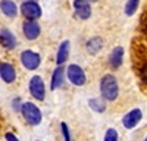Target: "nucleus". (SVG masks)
<instances>
[{
  "label": "nucleus",
  "instance_id": "obj_14",
  "mask_svg": "<svg viewBox=\"0 0 147 141\" xmlns=\"http://www.w3.org/2000/svg\"><path fill=\"white\" fill-rule=\"evenodd\" d=\"M68 54H69V41H63L60 44L59 50H57V57H56V63L59 66H62L66 59H68Z\"/></svg>",
  "mask_w": 147,
  "mask_h": 141
},
{
  "label": "nucleus",
  "instance_id": "obj_8",
  "mask_svg": "<svg viewBox=\"0 0 147 141\" xmlns=\"http://www.w3.org/2000/svg\"><path fill=\"white\" fill-rule=\"evenodd\" d=\"M141 110L140 109H132L129 110L125 116H124V119H122V124H124V126L127 129H132V128H136L138 125V122L141 121Z\"/></svg>",
  "mask_w": 147,
  "mask_h": 141
},
{
  "label": "nucleus",
  "instance_id": "obj_9",
  "mask_svg": "<svg viewBox=\"0 0 147 141\" xmlns=\"http://www.w3.org/2000/svg\"><path fill=\"white\" fill-rule=\"evenodd\" d=\"M22 31H24V35L28 38V40H35L37 37L40 35V25L34 21H25L22 25Z\"/></svg>",
  "mask_w": 147,
  "mask_h": 141
},
{
  "label": "nucleus",
  "instance_id": "obj_3",
  "mask_svg": "<svg viewBox=\"0 0 147 141\" xmlns=\"http://www.w3.org/2000/svg\"><path fill=\"white\" fill-rule=\"evenodd\" d=\"M66 75H68V79L72 82L74 85H84L85 84V81H87V77H85V72L82 70L81 66L78 65H69L68 66V70H66Z\"/></svg>",
  "mask_w": 147,
  "mask_h": 141
},
{
  "label": "nucleus",
  "instance_id": "obj_22",
  "mask_svg": "<svg viewBox=\"0 0 147 141\" xmlns=\"http://www.w3.org/2000/svg\"><path fill=\"white\" fill-rule=\"evenodd\" d=\"M5 138H6V141H18V138L12 134V132H6V134H5Z\"/></svg>",
  "mask_w": 147,
  "mask_h": 141
},
{
  "label": "nucleus",
  "instance_id": "obj_17",
  "mask_svg": "<svg viewBox=\"0 0 147 141\" xmlns=\"http://www.w3.org/2000/svg\"><path fill=\"white\" fill-rule=\"evenodd\" d=\"M88 106L97 113H103L106 110V103L102 99H90L88 100Z\"/></svg>",
  "mask_w": 147,
  "mask_h": 141
},
{
  "label": "nucleus",
  "instance_id": "obj_24",
  "mask_svg": "<svg viewBox=\"0 0 147 141\" xmlns=\"http://www.w3.org/2000/svg\"><path fill=\"white\" fill-rule=\"evenodd\" d=\"M144 141H147V137H146V140H144Z\"/></svg>",
  "mask_w": 147,
  "mask_h": 141
},
{
  "label": "nucleus",
  "instance_id": "obj_13",
  "mask_svg": "<svg viewBox=\"0 0 147 141\" xmlns=\"http://www.w3.org/2000/svg\"><path fill=\"white\" fill-rule=\"evenodd\" d=\"M85 47H87V52L90 54H97L102 49H103V40L100 37H93L87 41V44H85Z\"/></svg>",
  "mask_w": 147,
  "mask_h": 141
},
{
  "label": "nucleus",
  "instance_id": "obj_11",
  "mask_svg": "<svg viewBox=\"0 0 147 141\" xmlns=\"http://www.w3.org/2000/svg\"><path fill=\"white\" fill-rule=\"evenodd\" d=\"M122 59H124V49L121 46L115 47L109 56V63L112 66V69H118L122 65Z\"/></svg>",
  "mask_w": 147,
  "mask_h": 141
},
{
  "label": "nucleus",
  "instance_id": "obj_16",
  "mask_svg": "<svg viewBox=\"0 0 147 141\" xmlns=\"http://www.w3.org/2000/svg\"><path fill=\"white\" fill-rule=\"evenodd\" d=\"M63 75H65V69L62 66H59L55 69V72L52 75V90H56L62 85L63 82Z\"/></svg>",
  "mask_w": 147,
  "mask_h": 141
},
{
  "label": "nucleus",
  "instance_id": "obj_7",
  "mask_svg": "<svg viewBox=\"0 0 147 141\" xmlns=\"http://www.w3.org/2000/svg\"><path fill=\"white\" fill-rule=\"evenodd\" d=\"M21 10H22L24 16L31 19V21L32 19H38L41 16V7L38 6V3H35V2H25L22 5Z\"/></svg>",
  "mask_w": 147,
  "mask_h": 141
},
{
  "label": "nucleus",
  "instance_id": "obj_2",
  "mask_svg": "<svg viewBox=\"0 0 147 141\" xmlns=\"http://www.w3.org/2000/svg\"><path fill=\"white\" fill-rule=\"evenodd\" d=\"M21 112H22V115H24V119H25L30 125H38V124L41 122V119H43L40 109L37 107L35 104L30 103V101L22 103Z\"/></svg>",
  "mask_w": 147,
  "mask_h": 141
},
{
  "label": "nucleus",
  "instance_id": "obj_5",
  "mask_svg": "<svg viewBox=\"0 0 147 141\" xmlns=\"http://www.w3.org/2000/svg\"><path fill=\"white\" fill-rule=\"evenodd\" d=\"M21 62H22V65L25 66L27 69L34 70V69L38 68V65L41 62V57H40L38 53H35V52L25 50V52L21 53Z\"/></svg>",
  "mask_w": 147,
  "mask_h": 141
},
{
  "label": "nucleus",
  "instance_id": "obj_18",
  "mask_svg": "<svg viewBox=\"0 0 147 141\" xmlns=\"http://www.w3.org/2000/svg\"><path fill=\"white\" fill-rule=\"evenodd\" d=\"M138 3H140V0H128L127 5H125V13H127L128 16H131L134 12L137 10Z\"/></svg>",
  "mask_w": 147,
  "mask_h": 141
},
{
  "label": "nucleus",
  "instance_id": "obj_20",
  "mask_svg": "<svg viewBox=\"0 0 147 141\" xmlns=\"http://www.w3.org/2000/svg\"><path fill=\"white\" fill-rule=\"evenodd\" d=\"M60 129H62V134H63V138L65 141H71V135H69V129H68V125L65 122L60 124Z\"/></svg>",
  "mask_w": 147,
  "mask_h": 141
},
{
  "label": "nucleus",
  "instance_id": "obj_6",
  "mask_svg": "<svg viewBox=\"0 0 147 141\" xmlns=\"http://www.w3.org/2000/svg\"><path fill=\"white\" fill-rule=\"evenodd\" d=\"M74 9H75V15L80 19H88L91 16L90 0H74Z\"/></svg>",
  "mask_w": 147,
  "mask_h": 141
},
{
  "label": "nucleus",
  "instance_id": "obj_23",
  "mask_svg": "<svg viewBox=\"0 0 147 141\" xmlns=\"http://www.w3.org/2000/svg\"><path fill=\"white\" fill-rule=\"evenodd\" d=\"M90 2H97V0H90Z\"/></svg>",
  "mask_w": 147,
  "mask_h": 141
},
{
  "label": "nucleus",
  "instance_id": "obj_10",
  "mask_svg": "<svg viewBox=\"0 0 147 141\" xmlns=\"http://www.w3.org/2000/svg\"><path fill=\"white\" fill-rule=\"evenodd\" d=\"M0 75H2V79L6 84H10V82H13L15 78H16L15 68L10 63H2L0 65Z\"/></svg>",
  "mask_w": 147,
  "mask_h": 141
},
{
  "label": "nucleus",
  "instance_id": "obj_4",
  "mask_svg": "<svg viewBox=\"0 0 147 141\" xmlns=\"http://www.w3.org/2000/svg\"><path fill=\"white\" fill-rule=\"evenodd\" d=\"M30 93L31 96L37 100H44L46 96V88H44V82L41 79V77L38 75H34L30 79Z\"/></svg>",
  "mask_w": 147,
  "mask_h": 141
},
{
  "label": "nucleus",
  "instance_id": "obj_12",
  "mask_svg": "<svg viewBox=\"0 0 147 141\" xmlns=\"http://www.w3.org/2000/svg\"><path fill=\"white\" fill-rule=\"evenodd\" d=\"M0 41H2V46L7 50L13 49L16 46V38L13 37V34L9 30H2V32H0Z\"/></svg>",
  "mask_w": 147,
  "mask_h": 141
},
{
  "label": "nucleus",
  "instance_id": "obj_15",
  "mask_svg": "<svg viewBox=\"0 0 147 141\" xmlns=\"http://www.w3.org/2000/svg\"><path fill=\"white\" fill-rule=\"evenodd\" d=\"M0 7H2V12H3L6 16H9V18L16 16V12H18L16 5H15L13 2H10V0H2Z\"/></svg>",
  "mask_w": 147,
  "mask_h": 141
},
{
  "label": "nucleus",
  "instance_id": "obj_1",
  "mask_svg": "<svg viewBox=\"0 0 147 141\" xmlns=\"http://www.w3.org/2000/svg\"><path fill=\"white\" fill-rule=\"evenodd\" d=\"M100 91L102 96L106 101H113L116 100L119 94V87L113 75H105L100 81Z\"/></svg>",
  "mask_w": 147,
  "mask_h": 141
},
{
  "label": "nucleus",
  "instance_id": "obj_19",
  "mask_svg": "<svg viewBox=\"0 0 147 141\" xmlns=\"http://www.w3.org/2000/svg\"><path fill=\"white\" fill-rule=\"evenodd\" d=\"M105 141H118V132L113 128H109L105 134Z\"/></svg>",
  "mask_w": 147,
  "mask_h": 141
},
{
  "label": "nucleus",
  "instance_id": "obj_21",
  "mask_svg": "<svg viewBox=\"0 0 147 141\" xmlns=\"http://www.w3.org/2000/svg\"><path fill=\"white\" fill-rule=\"evenodd\" d=\"M141 79L147 84V65H144L143 69H141Z\"/></svg>",
  "mask_w": 147,
  "mask_h": 141
}]
</instances>
